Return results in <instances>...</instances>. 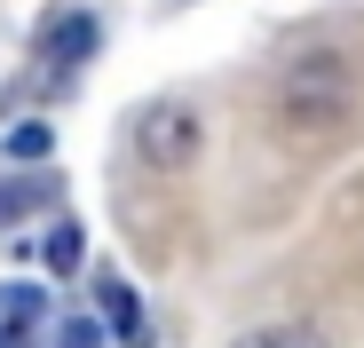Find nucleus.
I'll use <instances>...</instances> for the list:
<instances>
[{
	"label": "nucleus",
	"instance_id": "nucleus-11",
	"mask_svg": "<svg viewBox=\"0 0 364 348\" xmlns=\"http://www.w3.org/2000/svg\"><path fill=\"white\" fill-rule=\"evenodd\" d=\"M0 348H32V340H24V325H0Z\"/></svg>",
	"mask_w": 364,
	"mask_h": 348
},
{
	"label": "nucleus",
	"instance_id": "nucleus-6",
	"mask_svg": "<svg viewBox=\"0 0 364 348\" xmlns=\"http://www.w3.org/2000/svg\"><path fill=\"white\" fill-rule=\"evenodd\" d=\"M80 254H87L80 222H55V229H48V269H55V277H72V269H80Z\"/></svg>",
	"mask_w": 364,
	"mask_h": 348
},
{
	"label": "nucleus",
	"instance_id": "nucleus-2",
	"mask_svg": "<svg viewBox=\"0 0 364 348\" xmlns=\"http://www.w3.org/2000/svg\"><path fill=\"white\" fill-rule=\"evenodd\" d=\"M198 111L191 103H151L143 119H135V151H143V166H191L198 158Z\"/></svg>",
	"mask_w": 364,
	"mask_h": 348
},
{
	"label": "nucleus",
	"instance_id": "nucleus-8",
	"mask_svg": "<svg viewBox=\"0 0 364 348\" xmlns=\"http://www.w3.org/2000/svg\"><path fill=\"white\" fill-rule=\"evenodd\" d=\"M40 198H48V183H9V190H0V222H24Z\"/></svg>",
	"mask_w": 364,
	"mask_h": 348
},
{
	"label": "nucleus",
	"instance_id": "nucleus-9",
	"mask_svg": "<svg viewBox=\"0 0 364 348\" xmlns=\"http://www.w3.org/2000/svg\"><path fill=\"white\" fill-rule=\"evenodd\" d=\"M48 151H55V135H48V127H16V135H9V158H24V166H32V158H48Z\"/></svg>",
	"mask_w": 364,
	"mask_h": 348
},
{
	"label": "nucleus",
	"instance_id": "nucleus-7",
	"mask_svg": "<svg viewBox=\"0 0 364 348\" xmlns=\"http://www.w3.org/2000/svg\"><path fill=\"white\" fill-rule=\"evenodd\" d=\"M40 317V293L32 285H0V325H32Z\"/></svg>",
	"mask_w": 364,
	"mask_h": 348
},
{
	"label": "nucleus",
	"instance_id": "nucleus-10",
	"mask_svg": "<svg viewBox=\"0 0 364 348\" xmlns=\"http://www.w3.org/2000/svg\"><path fill=\"white\" fill-rule=\"evenodd\" d=\"M55 348H103V325H95V317H72V325H55Z\"/></svg>",
	"mask_w": 364,
	"mask_h": 348
},
{
	"label": "nucleus",
	"instance_id": "nucleus-4",
	"mask_svg": "<svg viewBox=\"0 0 364 348\" xmlns=\"http://www.w3.org/2000/svg\"><path fill=\"white\" fill-rule=\"evenodd\" d=\"M95 40H103V32H95V16H64V24L48 32V64H55V72L87 64V55H95Z\"/></svg>",
	"mask_w": 364,
	"mask_h": 348
},
{
	"label": "nucleus",
	"instance_id": "nucleus-1",
	"mask_svg": "<svg viewBox=\"0 0 364 348\" xmlns=\"http://www.w3.org/2000/svg\"><path fill=\"white\" fill-rule=\"evenodd\" d=\"M277 111H285V127H301V135L348 127V119H356V64L333 55V48L301 55V64L285 72V87H277Z\"/></svg>",
	"mask_w": 364,
	"mask_h": 348
},
{
	"label": "nucleus",
	"instance_id": "nucleus-3",
	"mask_svg": "<svg viewBox=\"0 0 364 348\" xmlns=\"http://www.w3.org/2000/svg\"><path fill=\"white\" fill-rule=\"evenodd\" d=\"M95 301H103V317H111V332L127 340V348H151V332H143V309H135V293L119 277H95Z\"/></svg>",
	"mask_w": 364,
	"mask_h": 348
},
{
	"label": "nucleus",
	"instance_id": "nucleus-5",
	"mask_svg": "<svg viewBox=\"0 0 364 348\" xmlns=\"http://www.w3.org/2000/svg\"><path fill=\"white\" fill-rule=\"evenodd\" d=\"M237 348H325V332L317 325H262V332H246Z\"/></svg>",
	"mask_w": 364,
	"mask_h": 348
}]
</instances>
